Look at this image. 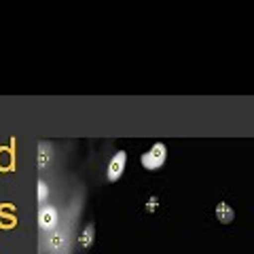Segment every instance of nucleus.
<instances>
[{
  "instance_id": "nucleus-1",
  "label": "nucleus",
  "mask_w": 254,
  "mask_h": 254,
  "mask_svg": "<svg viewBox=\"0 0 254 254\" xmlns=\"http://www.w3.org/2000/svg\"><path fill=\"white\" fill-rule=\"evenodd\" d=\"M165 157H168V148H165V144L163 142H155L153 148L146 150V153L140 157L142 168L144 170H159L165 163Z\"/></svg>"
},
{
  "instance_id": "nucleus-2",
  "label": "nucleus",
  "mask_w": 254,
  "mask_h": 254,
  "mask_svg": "<svg viewBox=\"0 0 254 254\" xmlns=\"http://www.w3.org/2000/svg\"><path fill=\"white\" fill-rule=\"evenodd\" d=\"M125 163H127V153H125V150H119V153H117L113 159H110L108 170H106V176H108L110 182H117L119 178L123 176Z\"/></svg>"
},
{
  "instance_id": "nucleus-3",
  "label": "nucleus",
  "mask_w": 254,
  "mask_h": 254,
  "mask_svg": "<svg viewBox=\"0 0 254 254\" xmlns=\"http://www.w3.org/2000/svg\"><path fill=\"white\" fill-rule=\"evenodd\" d=\"M38 225L45 231H55V227H58V210L53 205H43L41 212H38Z\"/></svg>"
},
{
  "instance_id": "nucleus-4",
  "label": "nucleus",
  "mask_w": 254,
  "mask_h": 254,
  "mask_svg": "<svg viewBox=\"0 0 254 254\" xmlns=\"http://www.w3.org/2000/svg\"><path fill=\"white\" fill-rule=\"evenodd\" d=\"M216 218L222 222V225H229V222H233V218H235V212H233V208L229 203H225V201H220L218 205H216Z\"/></svg>"
},
{
  "instance_id": "nucleus-5",
  "label": "nucleus",
  "mask_w": 254,
  "mask_h": 254,
  "mask_svg": "<svg viewBox=\"0 0 254 254\" xmlns=\"http://www.w3.org/2000/svg\"><path fill=\"white\" fill-rule=\"evenodd\" d=\"M93 235H95V229H93V225L89 222V225H87L83 231H81V235H78V246H81V248H91Z\"/></svg>"
},
{
  "instance_id": "nucleus-6",
  "label": "nucleus",
  "mask_w": 254,
  "mask_h": 254,
  "mask_svg": "<svg viewBox=\"0 0 254 254\" xmlns=\"http://www.w3.org/2000/svg\"><path fill=\"white\" fill-rule=\"evenodd\" d=\"M49 244H51V248H53V250L62 248V246H64V235H62L60 231H51V240H49Z\"/></svg>"
},
{
  "instance_id": "nucleus-7",
  "label": "nucleus",
  "mask_w": 254,
  "mask_h": 254,
  "mask_svg": "<svg viewBox=\"0 0 254 254\" xmlns=\"http://www.w3.org/2000/svg\"><path fill=\"white\" fill-rule=\"evenodd\" d=\"M47 190H49V189H47L45 182H38V201H45L47 199Z\"/></svg>"
},
{
  "instance_id": "nucleus-8",
  "label": "nucleus",
  "mask_w": 254,
  "mask_h": 254,
  "mask_svg": "<svg viewBox=\"0 0 254 254\" xmlns=\"http://www.w3.org/2000/svg\"><path fill=\"white\" fill-rule=\"evenodd\" d=\"M45 165H47V146L43 144L41 146V168H45Z\"/></svg>"
}]
</instances>
